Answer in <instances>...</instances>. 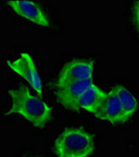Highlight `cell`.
Instances as JSON below:
<instances>
[{
  "instance_id": "cell-1",
  "label": "cell",
  "mask_w": 139,
  "mask_h": 157,
  "mask_svg": "<svg viewBox=\"0 0 139 157\" xmlns=\"http://www.w3.org/2000/svg\"><path fill=\"white\" fill-rule=\"evenodd\" d=\"M9 95L12 100V107L6 112V116L18 114L37 128H44L51 118V108L49 105L32 94L25 86L21 85L9 89Z\"/></svg>"
},
{
  "instance_id": "cell-2",
  "label": "cell",
  "mask_w": 139,
  "mask_h": 157,
  "mask_svg": "<svg viewBox=\"0 0 139 157\" xmlns=\"http://www.w3.org/2000/svg\"><path fill=\"white\" fill-rule=\"evenodd\" d=\"M137 108L138 103L133 93L123 86L118 85L106 93L105 98L94 115L113 125H120L127 123Z\"/></svg>"
},
{
  "instance_id": "cell-3",
  "label": "cell",
  "mask_w": 139,
  "mask_h": 157,
  "mask_svg": "<svg viewBox=\"0 0 139 157\" xmlns=\"http://www.w3.org/2000/svg\"><path fill=\"white\" fill-rule=\"evenodd\" d=\"M94 150L92 135L81 128L65 129L54 145L57 157H90Z\"/></svg>"
},
{
  "instance_id": "cell-4",
  "label": "cell",
  "mask_w": 139,
  "mask_h": 157,
  "mask_svg": "<svg viewBox=\"0 0 139 157\" xmlns=\"http://www.w3.org/2000/svg\"><path fill=\"white\" fill-rule=\"evenodd\" d=\"M6 65L9 66L15 73L22 77L28 84L32 86L39 95H42V80L40 78L39 71H38L35 62L32 56L27 52H22L16 60L7 61Z\"/></svg>"
},
{
  "instance_id": "cell-5",
  "label": "cell",
  "mask_w": 139,
  "mask_h": 157,
  "mask_svg": "<svg viewBox=\"0 0 139 157\" xmlns=\"http://www.w3.org/2000/svg\"><path fill=\"white\" fill-rule=\"evenodd\" d=\"M93 83L92 80H81L73 81L68 83H55V98L57 101L64 108L73 111H79L77 101L80 95L88 86Z\"/></svg>"
},
{
  "instance_id": "cell-6",
  "label": "cell",
  "mask_w": 139,
  "mask_h": 157,
  "mask_svg": "<svg viewBox=\"0 0 139 157\" xmlns=\"http://www.w3.org/2000/svg\"><path fill=\"white\" fill-rule=\"evenodd\" d=\"M93 69V61L72 60L63 66L55 83L62 84L73 81L92 80Z\"/></svg>"
},
{
  "instance_id": "cell-7",
  "label": "cell",
  "mask_w": 139,
  "mask_h": 157,
  "mask_svg": "<svg viewBox=\"0 0 139 157\" xmlns=\"http://www.w3.org/2000/svg\"><path fill=\"white\" fill-rule=\"evenodd\" d=\"M7 4L17 15L27 19L32 23L44 27L50 26V21L46 13L36 2L20 0V1H9Z\"/></svg>"
},
{
  "instance_id": "cell-8",
  "label": "cell",
  "mask_w": 139,
  "mask_h": 157,
  "mask_svg": "<svg viewBox=\"0 0 139 157\" xmlns=\"http://www.w3.org/2000/svg\"><path fill=\"white\" fill-rule=\"evenodd\" d=\"M106 93L107 92L100 89L94 83H92L80 95L77 101L79 110H86L92 114H95L106 97Z\"/></svg>"
},
{
  "instance_id": "cell-9",
  "label": "cell",
  "mask_w": 139,
  "mask_h": 157,
  "mask_svg": "<svg viewBox=\"0 0 139 157\" xmlns=\"http://www.w3.org/2000/svg\"><path fill=\"white\" fill-rule=\"evenodd\" d=\"M133 17H134V22H135L136 27H137V29L139 30V1L135 2V4H134Z\"/></svg>"
}]
</instances>
